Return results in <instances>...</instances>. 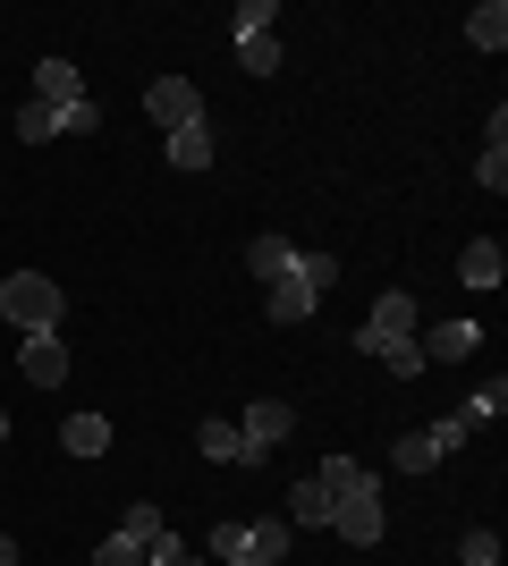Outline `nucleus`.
<instances>
[{
    "label": "nucleus",
    "mask_w": 508,
    "mask_h": 566,
    "mask_svg": "<svg viewBox=\"0 0 508 566\" xmlns=\"http://www.w3.org/2000/svg\"><path fill=\"white\" fill-rule=\"evenodd\" d=\"M25 380H34V389H60V380H69V347H60V331L25 338Z\"/></svg>",
    "instance_id": "nucleus-10"
},
{
    "label": "nucleus",
    "mask_w": 508,
    "mask_h": 566,
    "mask_svg": "<svg viewBox=\"0 0 508 566\" xmlns=\"http://www.w3.org/2000/svg\"><path fill=\"white\" fill-rule=\"evenodd\" d=\"M0 313H9L25 338H34V331H60V287H51L43 271H9V287H0Z\"/></svg>",
    "instance_id": "nucleus-3"
},
{
    "label": "nucleus",
    "mask_w": 508,
    "mask_h": 566,
    "mask_svg": "<svg viewBox=\"0 0 508 566\" xmlns=\"http://www.w3.org/2000/svg\"><path fill=\"white\" fill-rule=\"evenodd\" d=\"M102 111L94 102H25L18 111V144H51V136H94Z\"/></svg>",
    "instance_id": "nucleus-4"
},
{
    "label": "nucleus",
    "mask_w": 508,
    "mask_h": 566,
    "mask_svg": "<svg viewBox=\"0 0 508 566\" xmlns=\"http://www.w3.org/2000/svg\"><path fill=\"white\" fill-rule=\"evenodd\" d=\"M500 415H508V380H484V389L458 406V423H466V431H475V423H500Z\"/></svg>",
    "instance_id": "nucleus-21"
},
{
    "label": "nucleus",
    "mask_w": 508,
    "mask_h": 566,
    "mask_svg": "<svg viewBox=\"0 0 508 566\" xmlns=\"http://www.w3.org/2000/svg\"><path fill=\"white\" fill-rule=\"evenodd\" d=\"M238 558L246 566H280V558H289V524H280V516L246 524V549H238Z\"/></svg>",
    "instance_id": "nucleus-14"
},
{
    "label": "nucleus",
    "mask_w": 508,
    "mask_h": 566,
    "mask_svg": "<svg viewBox=\"0 0 508 566\" xmlns=\"http://www.w3.org/2000/svg\"><path fill=\"white\" fill-rule=\"evenodd\" d=\"M331 280H339V254H297L280 280H271V296H263V313L289 331V322H314V305L331 296Z\"/></svg>",
    "instance_id": "nucleus-2"
},
{
    "label": "nucleus",
    "mask_w": 508,
    "mask_h": 566,
    "mask_svg": "<svg viewBox=\"0 0 508 566\" xmlns=\"http://www.w3.org/2000/svg\"><path fill=\"white\" fill-rule=\"evenodd\" d=\"M94 566H145V542H136V533H111V542L94 549Z\"/></svg>",
    "instance_id": "nucleus-24"
},
{
    "label": "nucleus",
    "mask_w": 508,
    "mask_h": 566,
    "mask_svg": "<svg viewBox=\"0 0 508 566\" xmlns=\"http://www.w3.org/2000/svg\"><path fill=\"white\" fill-rule=\"evenodd\" d=\"M458 449H466L458 415H449V423H424V431H398V473H433V465H449Z\"/></svg>",
    "instance_id": "nucleus-7"
},
{
    "label": "nucleus",
    "mask_w": 508,
    "mask_h": 566,
    "mask_svg": "<svg viewBox=\"0 0 508 566\" xmlns=\"http://www.w3.org/2000/svg\"><path fill=\"white\" fill-rule=\"evenodd\" d=\"M145 111L162 118V127H195V118H204V94H195L187 76H153V94H145Z\"/></svg>",
    "instance_id": "nucleus-8"
},
{
    "label": "nucleus",
    "mask_w": 508,
    "mask_h": 566,
    "mask_svg": "<svg viewBox=\"0 0 508 566\" xmlns=\"http://www.w3.org/2000/svg\"><path fill=\"white\" fill-rule=\"evenodd\" d=\"M220 566H246V558H220Z\"/></svg>",
    "instance_id": "nucleus-31"
},
{
    "label": "nucleus",
    "mask_w": 508,
    "mask_h": 566,
    "mask_svg": "<svg viewBox=\"0 0 508 566\" xmlns=\"http://www.w3.org/2000/svg\"><path fill=\"white\" fill-rule=\"evenodd\" d=\"M246 440H255V457H271V449H280V440H289V431H297V415H289V406H280V398H255V406H246Z\"/></svg>",
    "instance_id": "nucleus-9"
},
{
    "label": "nucleus",
    "mask_w": 508,
    "mask_h": 566,
    "mask_svg": "<svg viewBox=\"0 0 508 566\" xmlns=\"http://www.w3.org/2000/svg\"><path fill=\"white\" fill-rule=\"evenodd\" d=\"M322 491H331V533L339 542H382V482L356 465V457H322V473H314Z\"/></svg>",
    "instance_id": "nucleus-1"
},
{
    "label": "nucleus",
    "mask_w": 508,
    "mask_h": 566,
    "mask_svg": "<svg viewBox=\"0 0 508 566\" xmlns=\"http://www.w3.org/2000/svg\"><path fill=\"white\" fill-rule=\"evenodd\" d=\"M238 69L246 76L280 69V9H271V0H246L238 9Z\"/></svg>",
    "instance_id": "nucleus-5"
},
{
    "label": "nucleus",
    "mask_w": 508,
    "mask_h": 566,
    "mask_svg": "<svg viewBox=\"0 0 508 566\" xmlns=\"http://www.w3.org/2000/svg\"><path fill=\"white\" fill-rule=\"evenodd\" d=\"M458 280H466V287H500V280H508V254L491 245V237H475V245L458 254Z\"/></svg>",
    "instance_id": "nucleus-13"
},
{
    "label": "nucleus",
    "mask_w": 508,
    "mask_h": 566,
    "mask_svg": "<svg viewBox=\"0 0 508 566\" xmlns=\"http://www.w3.org/2000/svg\"><path fill=\"white\" fill-rule=\"evenodd\" d=\"M289 262H297V245H289V237H255V245H246V271H255V280H280Z\"/></svg>",
    "instance_id": "nucleus-20"
},
{
    "label": "nucleus",
    "mask_w": 508,
    "mask_h": 566,
    "mask_svg": "<svg viewBox=\"0 0 508 566\" xmlns=\"http://www.w3.org/2000/svg\"><path fill=\"white\" fill-rule=\"evenodd\" d=\"M246 549V524H212V558H238Z\"/></svg>",
    "instance_id": "nucleus-28"
},
{
    "label": "nucleus",
    "mask_w": 508,
    "mask_h": 566,
    "mask_svg": "<svg viewBox=\"0 0 508 566\" xmlns=\"http://www.w3.org/2000/svg\"><path fill=\"white\" fill-rule=\"evenodd\" d=\"M0 566H18V542H9V533H0Z\"/></svg>",
    "instance_id": "nucleus-29"
},
{
    "label": "nucleus",
    "mask_w": 508,
    "mask_h": 566,
    "mask_svg": "<svg viewBox=\"0 0 508 566\" xmlns=\"http://www.w3.org/2000/svg\"><path fill=\"white\" fill-rule=\"evenodd\" d=\"M280 524H305V533H314V524H331V491H322L314 473H305V482H289V516Z\"/></svg>",
    "instance_id": "nucleus-15"
},
{
    "label": "nucleus",
    "mask_w": 508,
    "mask_h": 566,
    "mask_svg": "<svg viewBox=\"0 0 508 566\" xmlns=\"http://www.w3.org/2000/svg\"><path fill=\"white\" fill-rule=\"evenodd\" d=\"M195 449L212 457V465H263V457H255V440H246L238 423H220V415H212L204 431H195Z\"/></svg>",
    "instance_id": "nucleus-11"
},
{
    "label": "nucleus",
    "mask_w": 508,
    "mask_h": 566,
    "mask_svg": "<svg viewBox=\"0 0 508 566\" xmlns=\"http://www.w3.org/2000/svg\"><path fill=\"white\" fill-rule=\"evenodd\" d=\"M458 566H500V533H484V524H475V533L458 542Z\"/></svg>",
    "instance_id": "nucleus-23"
},
{
    "label": "nucleus",
    "mask_w": 508,
    "mask_h": 566,
    "mask_svg": "<svg viewBox=\"0 0 508 566\" xmlns=\"http://www.w3.org/2000/svg\"><path fill=\"white\" fill-rule=\"evenodd\" d=\"M0 440H9V415H0Z\"/></svg>",
    "instance_id": "nucleus-30"
},
{
    "label": "nucleus",
    "mask_w": 508,
    "mask_h": 566,
    "mask_svg": "<svg viewBox=\"0 0 508 566\" xmlns=\"http://www.w3.org/2000/svg\"><path fill=\"white\" fill-rule=\"evenodd\" d=\"M373 364H382V373H398V380H415V373H424V355H415V338H398V347H382V355H373Z\"/></svg>",
    "instance_id": "nucleus-26"
},
{
    "label": "nucleus",
    "mask_w": 508,
    "mask_h": 566,
    "mask_svg": "<svg viewBox=\"0 0 508 566\" xmlns=\"http://www.w3.org/2000/svg\"><path fill=\"white\" fill-rule=\"evenodd\" d=\"M34 102H85V85H76L69 60H43V69H34Z\"/></svg>",
    "instance_id": "nucleus-19"
},
{
    "label": "nucleus",
    "mask_w": 508,
    "mask_h": 566,
    "mask_svg": "<svg viewBox=\"0 0 508 566\" xmlns=\"http://www.w3.org/2000/svg\"><path fill=\"white\" fill-rule=\"evenodd\" d=\"M169 169H212V127H169Z\"/></svg>",
    "instance_id": "nucleus-16"
},
{
    "label": "nucleus",
    "mask_w": 508,
    "mask_h": 566,
    "mask_svg": "<svg viewBox=\"0 0 508 566\" xmlns=\"http://www.w3.org/2000/svg\"><path fill=\"white\" fill-rule=\"evenodd\" d=\"M475 178H484L491 195L508 187V111H491V144H484V161H475Z\"/></svg>",
    "instance_id": "nucleus-18"
},
{
    "label": "nucleus",
    "mask_w": 508,
    "mask_h": 566,
    "mask_svg": "<svg viewBox=\"0 0 508 566\" xmlns=\"http://www.w3.org/2000/svg\"><path fill=\"white\" fill-rule=\"evenodd\" d=\"M120 533H136V542H153V533H162V507H153V499H136V507H127V516H120Z\"/></svg>",
    "instance_id": "nucleus-27"
},
{
    "label": "nucleus",
    "mask_w": 508,
    "mask_h": 566,
    "mask_svg": "<svg viewBox=\"0 0 508 566\" xmlns=\"http://www.w3.org/2000/svg\"><path fill=\"white\" fill-rule=\"evenodd\" d=\"M145 566H195V558H187V542H178V533L162 524V533L145 542Z\"/></svg>",
    "instance_id": "nucleus-25"
},
{
    "label": "nucleus",
    "mask_w": 508,
    "mask_h": 566,
    "mask_svg": "<svg viewBox=\"0 0 508 566\" xmlns=\"http://www.w3.org/2000/svg\"><path fill=\"white\" fill-rule=\"evenodd\" d=\"M475 347H484V331H475V322H440L415 355H424V364H458V355H475Z\"/></svg>",
    "instance_id": "nucleus-12"
},
{
    "label": "nucleus",
    "mask_w": 508,
    "mask_h": 566,
    "mask_svg": "<svg viewBox=\"0 0 508 566\" xmlns=\"http://www.w3.org/2000/svg\"><path fill=\"white\" fill-rule=\"evenodd\" d=\"M466 34H475V51H500L508 43V9H500V0H484V9L466 18Z\"/></svg>",
    "instance_id": "nucleus-22"
},
{
    "label": "nucleus",
    "mask_w": 508,
    "mask_h": 566,
    "mask_svg": "<svg viewBox=\"0 0 508 566\" xmlns=\"http://www.w3.org/2000/svg\"><path fill=\"white\" fill-rule=\"evenodd\" d=\"M60 449L69 457H102L111 449V423H102V415H69V423H60Z\"/></svg>",
    "instance_id": "nucleus-17"
},
{
    "label": "nucleus",
    "mask_w": 508,
    "mask_h": 566,
    "mask_svg": "<svg viewBox=\"0 0 508 566\" xmlns=\"http://www.w3.org/2000/svg\"><path fill=\"white\" fill-rule=\"evenodd\" d=\"M398 338H415V296L407 287L373 296V313L356 322V355H382V347H398Z\"/></svg>",
    "instance_id": "nucleus-6"
}]
</instances>
